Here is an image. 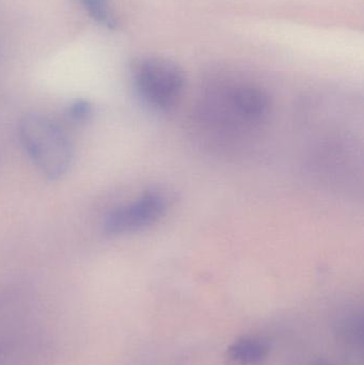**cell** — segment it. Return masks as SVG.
<instances>
[{"mask_svg":"<svg viewBox=\"0 0 364 365\" xmlns=\"http://www.w3.org/2000/svg\"><path fill=\"white\" fill-rule=\"evenodd\" d=\"M19 137L28 158L48 180L63 177L72 166L70 137L59 123L43 115H28L19 124Z\"/></svg>","mask_w":364,"mask_h":365,"instance_id":"obj_1","label":"cell"},{"mask_svg":"<svg viewBox=\"0 0 364 365\" xmlns=\"http://www.w3.org/2000/svg\"><path fill=\"white\" fill-rule=\"evenodd\" d=\"M135 87L140 98L157 111L175 106L185 86V75L175 62L147 59L135 68Z\"/></svg>","mask_w":364,"mask_h":365,"instance_id":"obj_2","label":"cell"},{"mask_svg":"<svg viewBox=\"0 0 364 365\" xmlns=\"http://www.w3.org/2000/svg\"><path fill=\"white\" fill-rule=\"evenodd\" d=\"M166 210L164 195L158 192L145 193L111 210L105 219V232L111 236H123L142 231L157 222Z\"/></svg>","mask_w":364,"mask_h":365,"instance_id":"obj_3","label":"cell"},{"mask_svg":"<svg viewBox=\"0 0 364 365\" xmlns=\"http://www.w3.org/2000/svg\"><path fill=\"white\" fill-rule=\"evenodd\" d=\"M233 113L248 122H260L271 109V100L263 90L252 86L235 88L229 96Z\"/></svg>","mask_w":364,"mask_h":365,"instance_id":"obj_4","label":"cell"},{"mask_svg":"<svg viewBox=\"0 0 364 365\" xmlns=\"http://www.w3.org/2000/svg\"><path fill=\"white\" fill-rule=\"evenodd\" d=\"M271 351V343L264 336H241L227 349L226 365H263Z\"/></svg>","mask_w":364,"mask_h":365,"instance_id":"obj_5","label":"cell"},{"mask_svg":"<svg viewBox=\"0 0 364 365\" xmlns=\"http://www.w3.org/2000/svg\"><path fill=\"white\" fill-rule=\"evenodd\" d=\"M94 21L105 27L113 28L117 26L115 15L111 10L108 0H77Z\"/></svg>","mask_w":364,"mask_h":365,"instance_id":"obj_6","label":"cell"},{"mask_svg":"<svg viewBox=\"0 0 364 365\" xmlns=\"http://www.w3.org/2000/svg\"><path fill=\"white\" fill-rule=\"evenodd\" d=\"M91 113V106L85 101H77L71 106L70 115L76 121H83L87 119Z\"/></svg>","mask_w":364,"mask_h":365,"instance_id":"obj_7","label":"cell"},{"mask_svg":"<svg viewBox=\"0 0 364 365\" xmlns=\"http://www.w3.org/2000/svg\"><path fill=\"white\" fill-rule=\"evenodd\" d=\"M316 365H335V364H331V362H328V361H321V362H318V364Z\"/></svg>","mask_w":364,"mask_h":365,"instance_id":"obj_8","label":"cell"}]
</instances>
